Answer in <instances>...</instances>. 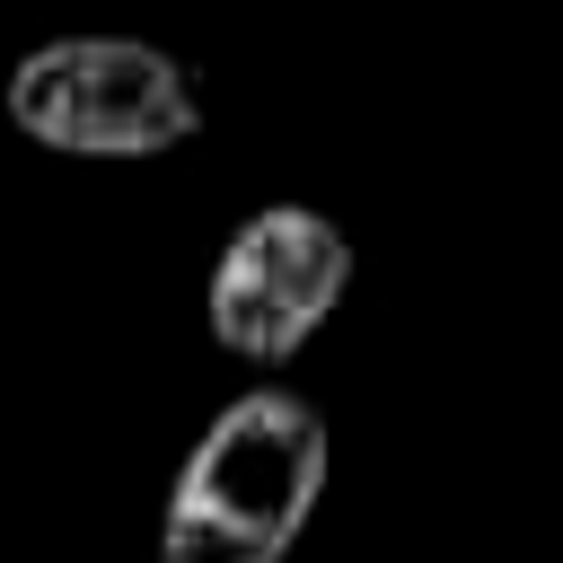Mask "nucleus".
<instances>
[{"mask_svg":"<svg viewBox=\"0 0 563 563\" xmlns=\"http://www.w3.org/2000/svg\"><path fill=\"white\" fill-rule=\"evenodd\" d=\"M343 290H352V238L317 202H264L229 229L211 290H202V317L229 361L282 369L290 352H308L325 334Z\"/></svg>","mask_w":563,"mask_h":563,"instance_id":"3","label":"nucleus"},{"mask_svg":"<svg viewBox=\"0 0 563 563\" xmlns=\"http://www.w3.org/2000/svg\"><path fill=\"white\" fill-rule=\"evenodd\" d=\"M334 475L325 413L290 387H246L211 413L158 501V563H282Z\"/></svg>","mask_w":563,"mask_h":563,"instance_id":"1","label":"nucleus"},{"mask_svg":"<svg viewBox=\"0 0 563 563\" xmlns=\"http://www.w3.org/2000/svg\"><path fill=\"white\" fill-rule=\"evenodd\" d=\"M9 123L62 158H158L202 132V88L141 35H62L9 70Z\"/></svg>","mask_w":563,"mask_h":563,"instance_id":"2","label":"nucleus"}]
</instances>
